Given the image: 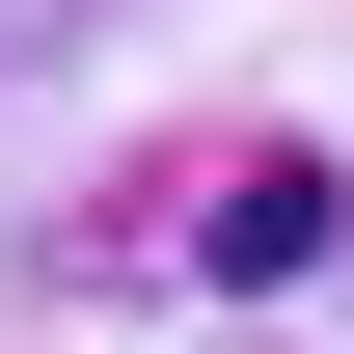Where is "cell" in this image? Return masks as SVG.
<instances>
[{"label": "cell", "instance_id": "6da1fadb", "mask_svg": "<svg viewBox=\"0 0 354 354\" xmlns=\"http://www.w3.org/2000/svg\"><path fill=\"white\" fill-rule=\"evenodd\" d=\"M191 272H218V300H272V272H327V164H245L218 218H191Z\"/></svg>", "mask_w": 354, "mask_h": 354}]
</instances>
